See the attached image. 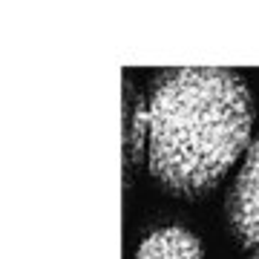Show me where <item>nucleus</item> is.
Wrapping results in <instances>:
<instances>
[{"instance_id": "obj_1", "label": "nucleus", "mask_w": 259, "mask_h": 259, "mask_svg": "<svg viewBox=\"0 0 259 259\" xmlns=\"http://www.w3.org/2000/svg\"><path fill=\"white\" fill-rule=\"evenodd\" d=\"M144 112L150 176L176 199L210 193L250 147L253 101L233 69H161L150 81Z\"/></svg>"}, {"instance_id": "obj_2", "label": "nucleus", "mask_w": 259, "mask_h": 259, "mask_svg": "<svg viewBox=\"0 0 259 259\" xmlns=\"http://www.w3.org/2000/svg\"><path fill=\"white\" fill-rule=\"evenodd\" d=\"M228 228L242 248L250 250L259 245V133L228 193Z\"/></svg>"}, {"instance_id": "obj_3", "label": "nucleus", "mask_w": 259, "mask_h": 259, "mask_svg": "<svg viewBox=\"0 0 259 259\" xmlns=\"http://www.w3.org/2000/svg\"><path fill=\"white\" fill-rule=\"evenodd\" d=\"M136 259H204V250L196 233L182 225H167L141 242Z\"/></svg>"}, {"instance_id": "obj_5", "label": "nucleus", "mask_w": 259, "mask_h": 259, "mask_svg": "<svg viewBox=\"0 0 259 259\" xmlns=\"http://www.w3.org/2000/svg\"><path fill=\"white\" fill-rule=\"evenodd\" d=\"M248 259H259V245H256V248H250V250H248Z\"/></svg>"}, {"instance_id": "obj_4", "label": "nucleus", "mask_w": 259, "mask_h": 259, "mask_svg": "<svg viewBox=\"0 0 259 259\" xmlns=\"http://www.w3.org/2000/svg\"><path fill=\"white\" fill-rule=\"evenodd\" d=\"M147 141V112H144V98H136L130 81L124 83V147H127V161H136L144 153Z\"/></svg>"}]
</instances>
